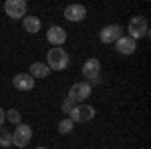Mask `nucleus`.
<instances>
[{
  "label": "nucleus",
  "instance_id": "f257e3e1",
  "mask_svg": "<svg viewBox=\"0 0 151 149\" xmlns=\"http://www.w3.org/2000/svg\"><path fill=\"white\" fill-rule=\"evenodd\" d=\"M70 63V57L69 53L65 50V48H60V46H55V48H50L47 55V67L50 71H65L69 67Z\"/></svg>",
  "mask_w": 151,
  "mask_h": 149
},
{
  "label": "nucleus",
  "instance_id": "f03ea898",
  "mask_svg": "<svg viewBox=\"0 0 151 149\" xmlns=\"http://www.w3.org/2000/svg\"><path fill=\"white\" fill-rule=\"evenodd\" d=\"M127 32H129V38H133L135 42L143 38V36L149 35V24H147V18L145 16H133L127 24Z\"/></svg>",
  "mask_w": 151,
  "mask_h": 149
},
{
  "label": "nucleus",
  "instance_id": "7ed1b4c3",
  "mask_svg": "<svg viewBox=\"0 0 151 149\" xmlns=\"http://www.w3.org/2000/svg\"><path fill=\"white\" fill-rule=\"evenodd\" d=\"M97 111H95V107L91 105H75L73 109L69 111V119L73 123H89V121H93Z\"/></svg>",
  "mask_w": 151,
  "mask_h": 149
},
{
  "label": "nucleus",
  "instance_id": "20e7f679",
  "mask_svg": "<svg viewBox=\"0 0 151 149\" xmlns=\"http://www.w3.org/2000/svg\"><path fill=\"white\" fill-rule=\"evenodd\" d=\"M32 139V127L30 125H16V129L12 131V145H16L18 149H24Z\"/></svg>",
  "mask_w": 151,
  "mask_h": 149
},
{
  "label": "nucleus",
  "instance_id": "39448f33",
  "mask_svg": "<svg viewBox=\"0 0 151 149\" xmlns=\"http://www.w3.org/2000/svg\"><path fill=\"white\" fill-rule=\"evenodd\" d=\"M91 83H75L73 87L69 89V95H67V99H70L73 103H81V101H85L87 97H91Z\"/></svg>",
  "mask_w": 151,
  "mask_h": 149
},
{
  "label": "nucleus",
  "instance_id": "423d86ee",
  "mask_svg": "<svg viewBox=\"0 0 151 149\" xmlns=\"http://www.w3.org/2000/svg\"><path fill=\"white\" fill-rule=\"evenodd\" d=\"M121 36H123V26H119V24H107L99 32V38L103 45H115Z\"/></svg>",
  "mask_w": 151,
  "mask_h": 149
},
{
  "label": "nucleus",
  "instance_id": "0eeeda50",
  "mask_svg": "<svg viewBox=\"0 0 151 149\" xmlns=\"http://www.w3.org/2000/svg\"><path fill=\"white\" fill-rule=\"evenodd\" d=\"M83 77L87 81L101 83V60L99 58H89L83 65Z\"/></svg>",
  "mask_w": 151,
  "mask_h": 149
},
{
  "label": "nucleus",
  "instance_id": "6e6552de",
  "mask_svg": "<svg viewBox=\"0 0 151 149\" xmlns=\"http://www.w3.org/2000/svg\"><path fill=\"white\" fill-rule=\"evenodd\" d=\"M26 2L24 0H6L4 2V12L14 18V20H18V18H24V14H26Z\"/></svg>",
  "mask_w": 151,
  "mask_h": 149
},
{
  "label": "nucleus",
  "instance_id": "1a4fd4ad",
  "mask_svg": "<svg viewBox=\"0 0 151 149\" xmlns=\"http://www.w3.org/2000/svg\"><path fill=\"white\" fill-rule=\"evenodd\" d=\"M47 40L52 46H63L67 42V30L63 26H50L47 30Z\"/></svg>",
  "mask_w": 151,
  "mask_h": 149
},
{
  "label": "nucleus",
  "instance_id": "9d476101",
  "mask_svg": "<svg viewBox=\"0 0 151 149\" xmlns=\"http://www.w3.org/2000/svg\"><path fill=\"white\" fill-rule=\"evenodd\" d=\"M85 16H87V8L83 4H69L65 8V18L69 22H81Z\"/></svg>",
  "mask_w": 151,
  "mask_h": 149
},
{
  "label": "nucleus",
  "instance_id": "9b49d317",
  "mask_svg": "<svg viewBox=\"0 0 151 149\" xmlns=\"http://www.w3.org/2000/svg\"><path fill=\"white\" fill-rule=\"evenodd\" d=\"M35 83L36 81L32 79L28 73H18V75H14V79H12L14 89H18V91H32V89H35Z\"/></svg>",
  "mask_w": 151,
  "mask_h": 149
},
{
  "label": "nucleus",
  "instance_id": "f8f14e48",
  "mask_svg": "<svg viewBox=\"0 0 151 149\" xmlns=\"http://www.w3.org/2000/svg\"><path fill=\"white\" fill-rule=\"evenodd\" d=\"M115 48L119 55H133L135 53V48H137V42L133 40V38H129V36H121L119 40L115 42Z\"/></svg>",
  "mask_w": 151,
  "mask_h": 149
},
{
  "label": "nucleus",
  "instance_id": "ddd939ff",
  "mask_svg": "<svg viewBox=\"0 0 151 149\" xmlns=\"http://www.w3.org/2000/svg\"><path fill=\"white\" fill-rule=\"evenodd\" d=\"M48 73H50V69L47 67V63L36 60V63H32V65H30V73H28V75L36 81V79H47Z\"/></svg>",
  "mask_w": 151,
  "mask_h": 149
},
{
  "label": "nucleus",
  "instance_id": "4468645a",
  "mask_svg": "<svg viewBox=\"0 0 151 149\" xmlns=\"http://www.w3.org/2000/svg\"><path fill=\"white\" fill-rule=\"evenodd\" d=\"M22 26H24V30H26V32L36 35V32H40L42 22H40V18H38V16H24V18H22Z\"/></svg>",
  "mask_w": 151,
  "mask_h": 149
},
{
  "label": "nucleus",
  "instance_id": "2eb2a0df",
  "mask_svg": "<svg viewBox=\"0 0 151 149\" xmlns=\"http://www.w3.org/2000/svg\"><path fill=\"white\" fill-rule=\"evenodd\" d=\"M73 129H75V123L70 121L69 117H67V119H60V121H58V133H60V135H69Z\"/></svg>",
  "mask_w": 151,
  "mask_h": 149
},
{
  "label": "nucleus",
  "instance_id": "dca6fc26",
  "mask_svg": "<svg viewBox=\"0 0 151 149\" xmlns=\"http://www.w3.org/2000/svg\"><path fill=\"white\" fill-rule=\"evenodd\" d=\"M12 145V133L10 129L0 127V147H10Z\"/></svg>",
  "mask_w": 151,
  "mask_h": 149
},
{
  "label": "nucleus",
  "instance_id": "f3484780",
  "mask_svg": "<svg viewBox=\"0 0 151 149\" xmlns=\"http://www.w3.org/2000/svg\"><path fill=\"white\" fill-rule=\"evenodd\" d=\"M6 119L10 121L12 125H20V123H22V115L18 113L16 109H10V111H6Z\"/></svg>",
  "mask_w": 151,
  "mask_h": 149
},
{
  "label": "nucleus",
  "instance_id": "a211bd4d",
  "mask_svg": "<svg viewBox=\"0 0 151 149\" xmlns=\"http://www.w3.org/2000/svg\"><path fill=\"white\" fill-rule=\"evenodd\" d=\"M73 107H75V103H73L70 99H65V101H63V111H65V113H69Z\"/></svg>",
  "mask_w": 151,
  "mask_h": 149
},
{
  "label": "nucleus",
  "instance_id": "6ab92c4d",
  "mask_svg": "<svg viewBox=\"0 0 151 149\" xmlns=\"http://www.w3.org/2000/svg\"><path fill=\"white\" fill-rule=\"evenodd\" d=\"M4 121H6V111H4V109L0 107V127L4 125Z\"/></svg>",
  "mask_w": 151,
  "mask_h": 149
},
{
  "label": "nucleus",
  "instance_id": "aec40b11",
  "mask_svg": "<svg viewBox=\"0 0 151 149\" xmlns=\"http://www.w3.org/2000/svg\"><path fill=\"white\" fill-rule=\"evenodd\" d=\"M35 149H47V147H35Z\"/></svg>",
  "mask_w": 151,
  "mask_h": 149
}]
</instances>
